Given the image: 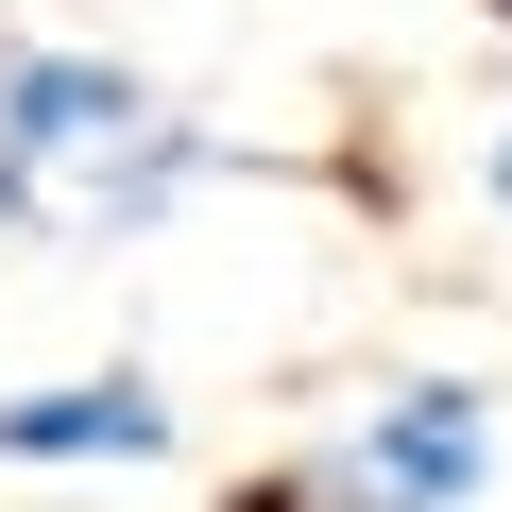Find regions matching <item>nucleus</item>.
<instances>
[{
	"mask_svg": "<svg viewBox=\"0 0 512 512\" xmlns=\"http://www.w3.org/2000/svg\"><path fill=\"white\" fill-rule=\"evenodd\" d=\"M188 410L154 359H103V376H35V393H0V478H69V461H171Z\"/></svg>",
	"mask_w": 512,
	"mask_h": 512,
	"instance_id": "obj_3",
	"label": "nucleus"
},
{
	"mask_svg": "<svg viewBox=\"0 0 512 512\" xmlns=\"http://www.w3.org/2000/svg\"><path fill=\"white\" fill-rule=\"evenodd\" d=\"M478 188H495V222H512V120H495V154H478Z\"/></svg>",
	"mask_w": 512,
	"mask_h": 512,
	"instance_id": "obj_5",
	"label": "nucleus"
},
{
	"mask_svg": "<svg viewBox=\"0 0 512 512\" xmlns=\"http://www.w3.org/2000/svg\"><path fill=\"white\" fill-rule=\"evenodd\" d=\"M0 239H35V188H18V154H0Z\"/></svg>",
	"mask_w": 512,
	"mask_h": 512,
	"instance_id": "obj_4",
	"label": "nucleus"
},
{
	"mask_svg": "<svg viewBox=\"0 0 512 512\" xmlns=\"http://www.w3.org/2000/svg\"><path fill=\"white\" fill-rule=\"evenodd\" d=\"M478 495H495V393L478 376H393L342 444L256 478L239 512H478Z\"/></svg>",
	"mask_w": 512,
	"mask_h": 512,
	"instance_id": "obj_2",
	"label": "nucleus"
},
{
	"mask_svg": "<svg viewBox=\"0 0 512 512\" xmlns=\"http://www.w3.org/2000/svg\"><path fill=\"white\" fill-rule=\"evenodd\" d=\"M0 154H18V188H35V239H86V256L154 239L222 171V137L137 52H103V35H0Z\"/></svg>",
	"mask_w": 512,
	"mask_h": 512,
	"instance_id": "obj_1",
	"label": "nucleus"
},
{
	"mask_svg": "<svg viewBox=\"0 0 512 512\" xmlns=\"http://www.w3.org/2000/svg\"><path fill=\"white\" fill-rule=\"evenodd\" d=\"M478 18H512V0H478Z\"/></svg>",
	"mask_w": 512,
	"mask_h": 512,
	"instance_id": "obj_6",
	"label": "nucleus"
}]
</instances>
